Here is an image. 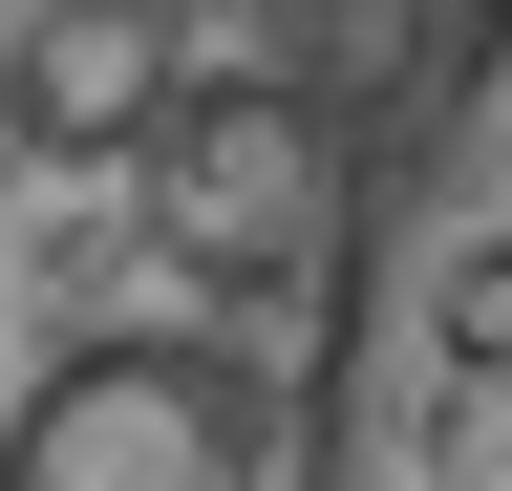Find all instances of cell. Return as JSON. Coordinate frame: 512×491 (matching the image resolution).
Listing matches in <instances>:
<instances>
[{"instance_id": "obj_3", "label": "cell", "mask_w": 512, "mask_h": 491, "mask_svg": "<svg viewBox=\"0 0 512 491\" xmlns=\"http://www.w3.org/2000/svg\"><path fill=\"white\" fill-rule=\"evenodd\" d=\"M128 171H150V235L192 278H320V235H342V107L278 65H192Z\"/></svg>"}, {"instance_id": "obj_4", "label": "cell", "mask_w": 512, "mask_h": 491, "mask_svg": "<svg viewBox=\"0 0 512 491\" xmlns=\"http://www.w3.org/2000/svg\"><path fill=\"white\" fill-rule=\"evenodd\" d=\"M171 0H43L22 22V65H0V150H43V171H107V150H150L171 129Z\"/></svg>"}, {"instance_id": "obj_1", "label": "cell", "mask_w": 512, "mask_h": 491, "mask_svg": "<svg viewBox=\"0 0 512 491\" xmlns=\"http://www.w3.org/2000/svg\"><path fill=\"white\" fill-rule=\"evenodd\" d=\"M299 491H512V0H427L342 129Z\"/></svg>"}, {"instance_id": "obj_2", "label": "cell", "mask_w": 512, "mask_h": 491, "mask_svg": "<svg viewBox=\"0 0 512 491\" xmlns=\"http://www.w3.org/2000/svg\"><path fill=\"white\" fill-rule=\"evenodd\" d=\"M0 491H299V385L256 342L107 321L0 406Z\"/></svg>"}]
</instances>
